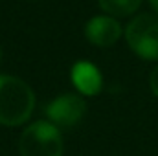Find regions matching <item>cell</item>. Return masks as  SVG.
I'll use <instances>...</instances> for the list:
<instances>
[{
  "label": "cell",
  "instance_id": "7",
  "mask_svg": "<svg viewBox=\"0 0 158 156\" xmlns=\"http://www.w3.org/2000/svg\"><path fill=\"white\" fill-rule=\"evenodd\" d=\"M143 0H98V6L101 7V11H105L109 17L114 18H123V17H131L134 15Z\"/></svg>",
  "mask_w": 158,
  "mask_h": 156
},
{
  "label": "cell",
  "instance_id": "6",
  "mask_svg": "<svg viewBox=\"0 0 158 156\" xmlns=\"http://www.w3.org/2000/svg\"><path fill=\"white\" fill-rule=\"evenodd\" d=\"M70 77L81 96H96L103 86V76L99 68L90 61H77L70 70Z\"/></svg>",
  "mask_w": 158,
  "mask_h": 156
},
{
  "label": "cell",
  "instance_id": "5",
  "mask_svg": "<svg viewBox=\"0 0 158 156\" xmlns=\"http://www.w3.org/2000/svg\"><path fill=\"white\" fill-rule=\"evenodd\" d=\"M123 35V28L118 18L109 15H96L92 17L85 26V37L90 44L98 48H109L114 46Z\"/></svg>",
  "mask_w": 158,
  "mask_h": 156
},
{
  "label": "cell",
  "instance_id": "10",
  "mask_svg": "<svg viewBox=\"0 0 158 156\" xmlns=\"http://www.w3.org/2000/svg\"><path fill=\"white\" fill-rule=\"evenodd\" d=\"M0 61H2V48H0Z\"/></svg>",
  "mask_w": 158,
  "mask_h": 156
},
{
  "label": "cell",
  "instance_id": "2",
  "mask_svg": "<svg viewBox=\"0 0 158 156\" xmlns=\"http://www.w3.org/2000/svg\"><path fill=\"white\" fill-rule=\"evenodd\" d=\"M64 145L61 129L48 119L28 125L19 138L20 156H63Z\"/></svg>",
  "mask_w": 158,
  "mask_h": 156
},
{
  "label": "cell",
  "instance_id": "1",
  "mask_svg": "<svg viewBox=\"0 0 158 156\" xmlns=\"http://www.w3.org/2000/svg\"><path fill=\"white\" fill-rule=\"evenodd\" d=\"M35 109V94L20 77L0 74V125H24Z\"/></svg>",
  "mask_w": 158,
  "mask_h": 156
},
{
  "label": "cell",
  "instance_id": "9",
  "mask_svg": "<svg viewBox=\"0 0 158 156\" xmlns=\"http://www.w3.org/2000/svg\"><path fill=\"white\" fill-rule=\"evenodd\" d=\"M149 2V6L153 7V11H155V15H158V0H147Z\"/></svg>",
  "mask_w": 158,
  "mask_h": 156
},
{
  "label": "cell",
  "instance_id": "8",
  "mask_svg": "<svg viewBox=\"0 0 158 156\" xmlns=\"http://www.w3.org/2000/svg\"><path fill=\"white\" fill-rule=\"evenodd\" d=\"M149 88H151V92L158 97V64L153 68V72L149 76Z\"/></svg>",
  "mask_w": 158,
  "mask_h": 156
},
{
  "label": "cell",
  "instance_id": "4",
  "mask_svg": "<svg viewBox=\"0 0 158 156\" xmlns=\"http://www.w3.org/2000/svg\"><path fill=\"white\" fill-rule=\"evenodd\" d=\"M86 114V101L81 94L66 92L46 105V117L57 129H70Z\"/></svg>",
  "mask_w": 158,
  "mask_h": 156
},
{
  "label": "cell",
  "instance_id": "3",
  "mask_svg": "<svg viewBox=\"0 0 158 156\" xmlns=\"http://www.w3.org/2000/svg\"><path fill=\"white\" fill-rule=\"evenodd\" d=\"M129 48L143 61H158V15L140 13L123 30Z\"/></svg>",
  "mask_w": 158,
  "mask_h": 156
}]
</instances>
